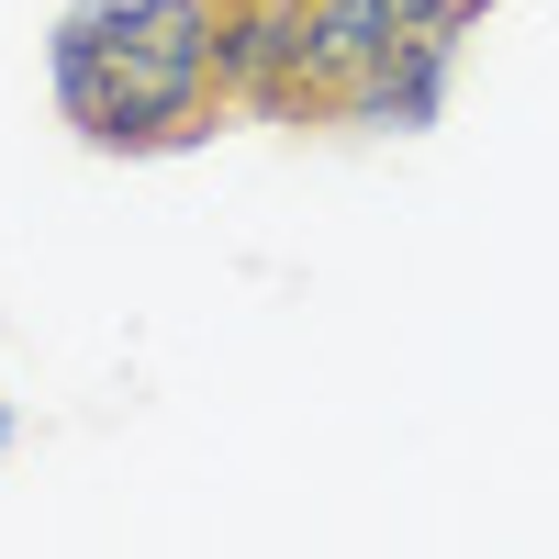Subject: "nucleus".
<instances>
[{
	"label": "nucleus",
	"instance_id": "nucleus-1",
	"mask_svg": "<svg viewBox=\"0 0 559 559\" xmlns=\"http://www.w3.org/2000/svg\"><path fill=\"white\" fill-rule=\"evenodd\" d=\"M492 0H224V79L247 123L426 134Z\"/></svg>",
	"mask_w": 559,
	"mask_h": 559
},
{
	"label": "nucleus",
	"instance_id": "nucleus-2",
	"mask_svg": "<svg viewBox=\"0 0 559 559\" xmlns=\"http://www.w3.org/2000/svg\"><path fill=\"white\" fill-rule=\"evenodd\" d=\"M57 123L90 157H179L236 123L224 0H68L45 34Z\"/></svg>",
	"mask_w": 559,
	"mask_h": 559
},
{
	"label": "nucleus",
	"instance_id": "nucleus-3",
	"mask_svg": "<svg viewBox=\"0 0 559 559\" xmlns=\"http://www.w3.org/2000/svg\"><path fill=\"white\" fill-rule=\"evenodd\" d=\"M0 448H12V414H0Z\"/></svg>",
	"mask_w": 559,
	"mask_h": 559
}]
</instances>
